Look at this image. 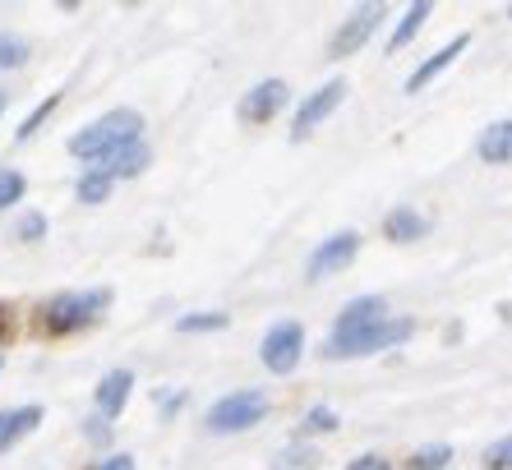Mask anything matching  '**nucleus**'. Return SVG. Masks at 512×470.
<instances>
[{
	"label": "nucleus",
	"mask_w": 512,
	"mask_h": 470,
	"mask_svg": "<svg viewBox=\"0 0 512 470\" xmlns=\"http://www.w3.org/2000/svg\"><path fill=\"white\" fill-rule=\"evenodd\" d=\"M268 415V392L259 388H240L231 392V397L213 401L208 406V434H245V429H254V424Z\"/></svg>",
	"instance_id": "7ed1b4c3"
},
{
	"label": "nucleus",
	"mask_w": 512,
	"mask_h": 470,
	"mask_svg": "<svg viewBox=\"0 0 512 470\" xmlns=\"http://www.w3.org/2000/svg\"><path fill=\"white\" fill-rule=\"evenodd\" d=\"M356 249H360V235H356V231H337V235H328V240H323V245L314 249L310 259H305V277H310V282H323V277H333V272L351 268Z\"/></svg>",
	"instance_id": "423d86ee"
},
{
	"label": "nucleus",
	"mask_w": 512,
	"mask_h": 470,
	"mask_svg": "<svg viewBox=\"0 0 512 470\" xmlns=\"http://www.w3.org/2000/svg\"><path fill=\"white\" fill-rule=\"evenodd\" d=\"M314 461H319V452H314V447H291V452H282V457H277V466H314Z\"/></svg>",
	"instance_id": "a878e982"
},
{
	"label": "nucleus",
	"mask_w": 512,
	"mask_h": 470,
	"mask_svg": "<svg viewBox=\"0 0 512 470\" xmlns=\"http://www.w3.org/2000/svg\"><path fill=\"white\" fill-rule=\"evenodd\" d=\"M337 411L333 406H310V411H305V429H310V434H333L337 429Z\"/></svg>",
	"instance_id": "5701e85b"
},
{
	"label": "nucleus",
	"mask_w": 512,
	"mask_h": 470,
	"mask_svg": "<svg viewBox=\"0 0 512 470\" xmlns=\"http://www.w3.org/2000/svg\"><path fill=\"white\" fill-rule=\"evenodd\" d=\"M476 153H480V162H489V166L512 162V120H494L476 139Z\"/></svg>",
	"instance_id": "2eb2a0df"
},
{
	"label": "nucleus",
	"mask_w": 512,
	"mask_h": 470,
	"mask_svg": "<svg viewBox=\"0 0 512 470\" xmlns=\"http://www.w3.org/2000/svg\"><path fill=\"white\" fill-rule=\"evenodd\" d=\"M425 19H429V5H425V0H420V5H411V10L402 14V24H397V33H393V42H388V47H393V51H402L406 42H411V37H416L420 28H425Z\"/></svg>",
	"instance_id": "a211bd4d"
},
{
	"label": "nucleus",
	"mask_w": 512,
	"mask_h": 470,
	"mask_svg": "<svg viewBox=\"0 0 512 470\" xmlns=\"http://www.w3.org/2000/svg\"><path fill=\"white\" fill-rule=\"evenodd\" d=\"M383 19V5H360L351 19H342V28L333 33V42H328V56L342 60V56H356L365 42H370V33L379 28Z\"/></svg>",
	"instance_id": "6e6552de"
},
{
	"label": "nucleus",
	"mask_w": 512,
	"mask_h": 470,
	"mask_svg": "<svg viewBox=\"0 0 512 470\" xmlns=\"http://www.w3.org/2000/svg\"><path fill=\"white\" fill-rule=\"evenodd\" d=\"M425 231H429V222L416 208H393L388 212V222H383V235H388L393 245H411V240H420Z\"/></svg>",
	"instance_id": "dca6fc26"
},
{
	"label": "nucleus",
	"mask_w": 512,
	"mask_h": 470,
	"mask_svg": "<svg viewBox=\"0 0 512 470\" xmlns=\"http://www.w3.org/2000/svg\"><path fill=\"white\" fill-rule=\"evenodd\" d=\"M143 134V116L130 111V106H120V111H107L102 120H93L88 130H79L70 139V153L84 157V162H107L111 153H120L125 143H139Z\"/></svg>",
	"instance_id": "f257e3e1"
},
{
	"label": "nucleus",
	"mask_w": 512,
	"mask_h": 470,
	"mask_svg": "<svg viewBox=\"0 0 512 470\" xmlns=\"http://www.w3.org/2000/svg\"><path fill=\"white\" fill-rule=\"evenodd\" d=\"M111 305V291H70V295H56L47 305V328L51 332H74V328H88L102 309Z\"/></svg>",
	"instance_id": "20e7f679"
},
{
	"label": "nucleus",
	"mask_w": 512,
	"mask_h": 470,
	"mask_svg": "<svg viewBox=\"0 0 512 470\" xmlns=\"http://www.w3.org/2000/svg\"><path fill=\"white\" fill-rule=\"evenodd\" d=\"M346 470H393V466H388V461H383V457H374V452H365V457H356V461H351V466H346Z\"/></svg>",
	"instance_id": "cd10ccee"
},
{
	"label": "nucleus",
	"mask_w": 512,
	"mask_h": 470,
	"mask_svg": "<svg viewBox=\"0 0 512 470\" xmlns=\"http://www.w3.org/2000/svg\"><path fill=\"white\" fill-rule=\"evenodd\" d=\"M227 323H231V314H222V309H203V314L176 318V332H222Z\"/></svg>",
	"instance_id": "f3484780"
},
{
	"label": "nucleus",
	"mask_w": 512,
	"mask_h": 470,
	"mask_svg": "<svg viewBox=\"0 0 512 470\" xmlns=\"http://www.w3.org/2000/svg\"><path fill=\"white\" fill-rule=\"evenodd\" d=\"M383 318H388V300H383V295H360V300H351V305L342 309V318H337L333 337L323 341V360H342L346 346L360 341L370 328H379Z\"/></svg>",
	"instance_id": "f03ea898"
},
{
	"label": "nucleus",
	"mask_w": 512,
	"mask_h": 470,
	"mask_svg": "<svg viewBox=\"0 0 512 470\" xmlns=\"http://www.w3.org/2000/svg\"><path fill=\"white\" fill-rule=\"evenodd\" d=\"M485 470H512V434L485 447Z\"/></svg>",
	"instance_id": "b1692460"
},
{
	"label": "nucleus",
	"mask_w": 512,
	"mask_h": 470,
	"mask_svg": "<svg viewBox=\"0 0 512 470\" xmlns=\"http://www.w3.org/2000/svg\"><path fill=\"white\" fill-rule=\"evenodd\" d=\"M300 355H305V328H300L296 318H286V323H273V328L263 332V346H259V360L268 374H291L300 365Z\"/></svg>",
	"instance_id": "39448f33"
},
{
	"label": "nucleus",
	"mask_w": 512,
	"mask_h": 470,
	"mask_svg": "<svg viewBox=\"0 0 512 470\" xmlns=\"http://www.w3.org/2000/svg\"><path fill=\"white\" fill-rule=\"evenodd\" d=\"M411 332H416V323H411V318H393V314H388L379 328H370L360 341H351L342 360H356V355H374V351H388V346H402Z\"/></svg>",
	"instance_id": "9d476101"
},
{
	"label": "nucleus",
	"mask_w": 512,
	"mask_h": 470,
	"mask_svg": "<svg viewBox=\"0 0 512 470\" xmlns=\"http://www.w3.org/2000/svg\"><path fill=\"white\" fill-rule=\"evenodd\" d=\"M342 97H346V79H328L323 88H314V93L300 102L296 125H291V139H305L314 125H323V120H328L337 106H342Z\"/></svg>",
	"instance_id": "0eeeda50"
},
{
	"label": "nucleus",
	"mask_w": 512,
	"mask_h": 470,
	"mask_svg": "<svg viewBox=\"0 0 512 470\" xmlns=\"http://www.w3.org/2000/svg\"><path fill=\"white\" fill-rule=\"evenodd\" d=\"M153 162V153H148V143H125V148H120V153H111L107 162L97 166V171H102V176H111V180H130V176H139L143 166Z\"/></svg>",
	"instance_id": "ddd939ff"
},
{
	"label": "nucleus",
	"mask_w": 512,
	"mask_h": 470,
	"mask_svg": "<svg viewBox=\"0 0 512 470\" xmlns=\"http://www.w3.org/2000/svg\"><path fill=\"white\" fill-rule=\"evenodd\" d=\"M28 65V42L14 33H0V70H19Z\"/></svg>",
	"instance_id": "412c9836"
},
{
	"label": "nucleus",
	"mask_w": 512,
	"mask_h": 470,
	"mask_svg": "<svg viewBox=\"0 0 512 470\" xmlns=\"http://www.w3.org/2000/svg\"><path fill=\"white\" fill-rule=\"evenodd\" d=\"M42 424V406H14V411H0V452H10L24 434H33Z\"/></svg>",
	"instance_id": "4468645a"
},
{
	"label": "nucleus",
	"mask_w": 512,
	"mask_h": 470,
	"mask_svg": "<svg viewBox=\"0 0 512 470\" xmlns=\"http://www.w3.org/2000/svg\"><path fill=\"white\" fill-rule=\"evenodd\" d=\"M56 102H60V97H47V102L37 106L33 116H28V120H24V125H19V143H24V139H33V134H37V125H42V120H47V116H51V111H56Z\"/></svg>",
	"instance_id": "393cba45"
},
{
	"label": "nucleus",
	"mask_w": 512,
	"mask_h": 470,
	"mask_svg": "<svg viewBox=\"0 0 512 470\" xmlns=\"http://www.w3.org/2000/svg\"><path fill=\"white\" fill-rule=\"evenodd\" d=\"M97 470H134V457H125V452H120V457H107Z\"/></svg>",
	"instance_id": "c85d7f7f"
},
{
	"label": "nucleus",
	"mask_w": 512,
	"mask_h": 470,
	"mask_svg": "<svg viewBox=\"0 0 512 470\" xmlns=\"http://www.w3.org/2000/svg\"><path fill=\"white\" fill-rule=\"evenodd\" d=\"M130 392H134L130 369H111V374H102V383H97V411H102V420H116V415L125 411Z\"/></svg>",
	"instance_id": "9b49d317"
},
{
	"label": "nucleus",
	"mask_w": 512,
	"mask_h": 470,
	"mask_svg": "<svg viewBox=\"0 0 512 470\" xmlns=\"http://www.w3.org/2000/svg\"><path fill=\"white\" fill-rule=\"evenodd\" d=\"M286 102H291V88H286L282 79H263V83H254L250 93H245L240 116L250 120V125H263V120H273Z\"/></svg>",
	"instance_id": "1a4fd4ad"
},
{
	"label": "nucleus",
	"mask_w": 512,
	"mask_h": 470,
	"mask_svg": "<svg viewBox=\"0 0 512 470\" xmlns=\"http://www.w3.org/2000/svg\"><path fill=\"white\" fill-rule=\"evenodd\" d=\"M466 47H471V37H466V33H457L453 42H448V47H439V51H434V56L425 60V65H420L416 74H411V79H406V93H420V88H429V83L439 79V74L448 70V65H453V60L462 56Z\"/></svg>",
	"instance_id": "f8f14e48"
},
{
	"label": "nucleus",
	"mask_w": 512,
	"mask_h": 470,
	"mask_svg": "<svg viewBox=\"0 0 512 470\" xmlns=\"http://www.w3.org/2000/svg\"><path fill=\"white\" fill-rule=\"evenodd\" d=\"M448 461H453V447L448 443H429L411 452V470H443Z\"/></svg>",
	"instance_id": "aec40b11"
},
{
	"label": "nucleus",
	"mask_w": 512,
	"mask_h": 470,
	"mask_svg": "<svg viewBox=\"0 0 512 470\" xmlns=\"http://www.w3.org/2000/svg\"><path fill=\"white\" fill-rule=\"evenodd\" d=\"M24 189H28V180L19 176V171H10V166H0V212L10 208V203L24 199Z\"/></svg>",
	"instance_id": "4be33fe9"
},
{
	"label": "nucleus",
	"mask_w": 512,
	"mask_h": 470,
	"mask_svg": "<svg viewBox=\"0 0 512 470\" xmlns=\"http://www.w3.org/2000/svg\"><path fill=\"white\" fill-rule=\"evenodd\" d=\"M5 106H10V93H5V88H0V116H5Z\"/></svg>",
	"instance_id": "c756f323"
},
{
	"label": "nucleus",
	"mask_w": 512,
	"mask_h": 470,
	"mask_svg": "<svg viewBox=\"0 0 512 470\" xmlns=\"http://www.w3.org/2000/svg\"><path fill=\"white\" fill-rule=\"evenodd\" d=\"M111 185H116V180L102 176V171L93 166V171H88V176L74 185V194H79V203H107L111 199Z\"/></svg>",
	"instance_id": "6ab92c4d"
},
{
	"label": "nucleus",
	"mask_w": 512,
	"mask_h": 470,
	"mask_svg": "<svg viewBox=\"0 0 512 470\" xmlns=\"http://www.w3.org/2000/svg\"><path fill=\"white\" fill-rule=\"evenodd\" d=\"M19 235H24V240H42V235H47V217H42V212H28L24 222H19Z\"/></svg>",
	"instance_id": "bb28decb"
}]
</instances>
